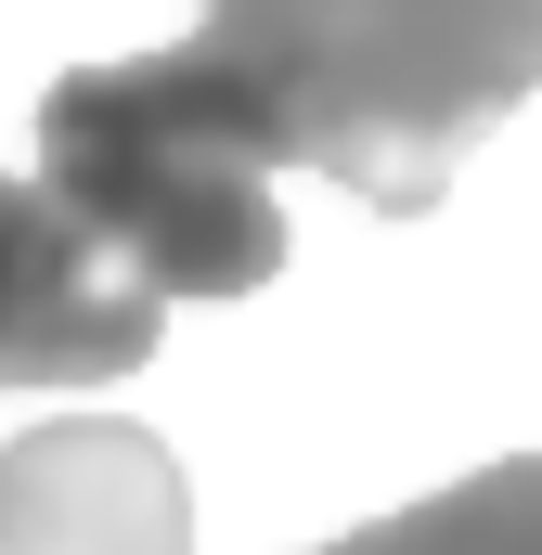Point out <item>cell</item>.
Returning a JSON list of instances; mask_svg holds the SVG:
<instances>
[{
	"label": "cell",
	"mask_w": 542,
	"mask_h": 555,
	"mask_svg": "<svg viewBox=\"0 0 542 555\" xmlns=\"http://www.w3.org/2000/svg\"><path fill=\"white\" fill-rule=\"evenodd\" d=\"M0 555H194V491L155 426L65 414L0 452Z\"/></svg>",
	"instance_id": "cell-4"
},
{
	"label": "cell",
	"mask_w": 542,
	"mask_h": 555,
	"mask_svg": "<svg viewBox=\"0 0 542 555\" xmlns=\"http://www.w3.org/2000/svg\"><path fill=\"white\" fill-rule=\"evenodd\" d=\"M271 168H284V142L194 39L130 52V65H65L39 104V194L155 310L168 297H259L284 272Z\"/></svg>",
	"instance_id": "cell-2"
},
{
	"label": "cell",
	"mask_w": 542,
	"mask_h": 555,
	"mask_svg": "<svg viewBox=\"0 0 542 555\" xmlns=\"http://www.w3.org/2000/svg\"><path fill=\"white\" fill-rule=\"evenodd\" d=\"M323 555H542V452H504V465H478V478H452Z\"/></svg>",
	"instance_id": "cell-5"
},
{
	"label": "cell",
	"mask_w": 542,
	"mask_h": 555,
	"mask_svg": "<svg viewBox=\"0 0 542 555\" xmlns=\"http://www.w3.org/2000/svg\"><path fill=\"white\" fill-rule=\"evenodd\" d=\"M155 297H142L39 181H0V388H104L155 362Z\"/></svg>",
	"instance_id": "cell-3"
},
{
	"label": "cell",
	"mask_w": 542,
	"mask_h": 555,
	"mask_svg": "<svg viewBox=\"0 0 542 555\" xmlns=\"http://www.w3.org/2000/svg\"><path fill=\"white\" fill-rule=\"evenodd\" d=\"M194 52L297 168L426 220L465 142L542 91V0H207Z\"/></svg>",
	"instance_id": "cell-1"
}]
</instances>
